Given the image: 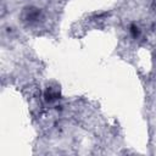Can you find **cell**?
I'll return each mask as SVG.
<instances>
[{"mask_svg": "<svg viewBox=\"0 0 156 156\" xmlns=\"http://www.w3.org/2000/svg\"><path fill=\"white\" fill-rule=\"evenodd\" d=\"M130 33H132V35L135 38V37H138V34H139V30H138V27H135V26H132L130 27Z\"/></svg>", "mask_w": 156, "mask_h": 156, "instance_id": "cell-1", "label": "cell"}]
</instances>
